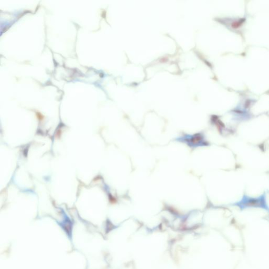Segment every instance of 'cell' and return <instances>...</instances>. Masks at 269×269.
<instances>
[{"label":"cell","mask_w":269,"mask_h":269,"mask_svg":"<svg viewBox=\"0 0 269 269\" xmlns=\"http://www.w3.org/2000/svg\"><path fill=\"white\" fill-rule=\"evenodd\" d=\"M235 205L240 207L241 208L249 207H259L263 208L264 209H269L267 206L265 200V194H263L261 196L254 198L244 196L242 199L240 201L235 204Z\"/></svg>","instance_id":"6da1fadb"}]
</instances>
